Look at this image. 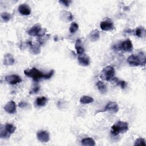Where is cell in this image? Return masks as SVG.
Wrapping results in <instances>:
<instances>
[{
	"instance_id": "27",
	"label": "cell",
	"mask_w": 146,
	"mask_h": 146,
	"mask_svg": "<svg viewBox=\"0 0 146 146\" xmlns=\"http://www.w3.org/2000/svg\"><path fill=\"white\" fill-rule=\"evenodd\" d=\"M134 145H146L145 140L141 137L137 139L135 141Z\"/></svg>"
},
{
	"instance_id": "4",
	"label": "cell",
	"mask_w": 146,
	"mask_h": 146,
	"mask_svg": "<svg viewBox=\"0 0 146 146\" xmlns=\"http://www.w3.org/2000/svg\"><path fill=\"white\" fill-rule=\"evenodd\" d=\"M115 75V69L113 67L108 66L103 68L101 71L100 77V78L106 81L111 80Z\"/></svg>"
},
{
	"instance_id": "5",
	"label": "cell",
	"mask_w": 146,
	"mask_h": 146,
	"mask_svg": "<svg viewBox=\"0 0 146 146\" xmlns=\"http://www.w3.org/2000/svg\"><path fill=\"white\" fill-rule=\"evenodd\" d=\"M27 33L31 36H39L42 37L45 35V29H42L40 25L36 24L31 27L28 31Z\"/></svg>"
},
{
	"instance_id": "24",
	"label": "cell",
	"mask_w": 146,
	"mask_h": 146,
	"mask_svg": "<svg viewBox=\"0 0 146 146\" xmlns=\"http://www.w3.org/2000/svg\"><path fill=\"white\" fill-rule=\"evenodd\" d=\"M79 29V25H78V23H76L75 22H73L71 23L70 26V32L72 34L75 33Z\"/></svg>"
},
{
	"instance_id": "31",
	"label": "cell",
	"mask_w": 146,
	"mask_h": 146,
	"mask_svg": "<svg viewBox=\"0 0 146 146\" xmlns=\"http://www.w3.org/2000/svg\"><path fill=\"white\" fill-rule=\"evenodd\" d=\"M27 105V103H26L25 102H21V103H19V105H18V106H19V107H21V108H24V107H26Z\"/></svg>"
},
{
	"instance_id": "21",
	"label": "cell",
	"mask_w": 146,
	"mask_h": 146,
	"mask_svg": "<svg viewBox=\"0 0 146 146\" xmlns=\"http://www.w3.org/2000/svg\"><path fill=\"white\" fill-rule=\"evenodd\" d=\"M29 44L30 47V50L31 51V52L34 54H38L40 53V46L37 44H32L30 42H29Z\"/></svg>"
},
{
	"instance_id": "11",
	"label": "cell",
	"mask_w": 146,
	"mask_h": 146,
	"mask_svg": "<svg viewBox=\"0 0 146 146\" xmlns=\"http://www.w3.org/2000/svg\"><path fill=\"white\" fill-rule=\"evenodd\" d=\"M78 60L79 63L82 66H87L90 63V57L84 53L78 55Z\"/></svg>"
},
{
	"instance_id": "16",
	"label": "cell",
	"mask_w": 146,
	"mask_h": 146,
	"mask_svg": "<svg viewBox=\"0 0 146 146\" xmlns=\"http://www.w3.org/2000/svg\"><path fill=\"white\" fill-rule=\"evenodd\" d=\"M100 38V33L99 31L97 29L94 30L90 32L89 34V38L92 42L97 41Z\"/></svg>"
},
{
	"instance_id": "14",
	"label": "cell",
	"mask_w": 146,
	"mask_h": 146,
	"mask_svg": "<svg viewBox=\"0 0 146 146\" xmlns=\"http://www.w3.org/2000/svg\"><path fill=\"white\" fill-rule=\"evenodd\" d=\"M75 48L76 50V52L78 54L80 55L84 53L85 50L82 45V42L80 39H77L75 44Z\"/></svg>"
},
{
	"instance_id": "26",
	"label": "cell",
	"mask_w": 146,
	"mask_h": 146,
	"mask_svg": "<svg viewBox=\"0 0 146 146\" xmlns=\"http://www.w3.org/2000/svg\"><path fill=\"white\" fill-rule=\"evenodd\" d=\"M1 17L2 19V20L6 22H8L10 20L11 16L10 13H7V12H3L1 14Z\"/></svg>"
},
{
	"instance_id": "9",
	"label": "cell",
	"mask_w": 146,
	"mask_h": 146,
	"mask_svg": "<svg viewBox=\"0 0 146 146\" xmlns=\"http://www.w3.org/2000/svg\"><path fill=\"white\" fill-rule=\"evenodd\" d=\"M37 139L42 143H47L50 140L49 133L46 131H39L36 134Z\"/></svg>"
},
{
	"instance_id": "10",
	"label": "cell",
	"mask_w": 146,
	"mask_h": 146,
	"mask_svg": "<svg viewBox=\"0 0 146 146\" xmlns=\"http://www.w3.org/2000/svg\"><path fill=\"white\" fill-rule=\"evenodd\" d=\"M4 110L9 113L14 114L16 112V104L13 100H10L7 103L4 107Z\"/></svg>"
},
{
	"instance_id": "15",
	"label": "cell",
	"mask_w": 146,
	"mask_h": 146,
	"mask_svg": "<svg viewBox=\"0 0 146 146\" xmlns=\"http://www.w3.org/2000/svg\"><path fill=\"white\" fill-rule=\"evenodd\" d=\"M15 62L14 58L10 54H6L4 55L3 58V64L5 65H12Z\"/></svg>"
},
{
	"instance_id": "20",
	"label": "cell",
	"mask_w": 146,
	"mask_h": 146,
	"mask_svg": "<svg viewBox=\"0 0 146 146\" xmlns=\"http://www.w3.org/2000/svg\"><path fill=\"white\" fill-rule=\"evenodd\" d=\"M93 102H94V99L92 97L87 96V95H84L82 97H81L80 99V102L83 104L91 103Z\"/></svg>"
},
{
	"instance_id": "2",
	"label": "cell",
	"mask_w": 146,
	"mask_h": 146,
	"mask_svg": "<svg viewBox=\"0 0 146 146\" xmlns=\"http://www.w3.org/2000/svg\"><path fill=\"white\" fill-rule=\"evenodd\" d=\"M128 130V123L125 121H119L111 127V133L113 135H117L119 133H125Z\"/></svg>"
},
{
	"instance_id": "3",
	"label": "cell",
	"mask_w": 146,
	"mask_h": 146,
	"mask_svg": "<svg viewBox=\"0 0 146 146\" xmlns=\"http://www.w3.org/2000/svg\"><path fill=\"white\" fill-rule=\"evenodd\" d=\"M24 74L26 76L30 77L35 82L39 81L41 79L44 78L45 74L40 71L37 68L33 67L31 69H26L24 70Z\"/></svg>"
},
{
	"instance_id": "8",
	"label": "cell",
	"mask_w": 146,
	"mask_h": 146,
	"mask_svg": "<svg viewBox=\"0 0 146 146\" xmlns=\"http://www.w3.org/2000/svg\"><path fill=\"white\" fill-rule=\"evenodd\" d=\"M119 110V108L117 103L114 102H110L107 104L103 111H110L113 113H116L118 112Z\"/></svg>"
},
{
	"instance_id": "1",
	"label": "cell",
	"mask_w": 146,
	"mask_h": 146,
	"mask_svg": "<svg viewBox=\"0 0 146 146\" xmlns=\"http://www.w3.org/2000/svg\"><path fill=\"white\" fill-rule=\"evenodd\" d=\"M128 63L133 67L144 66L145 64V56L144 54L140 52L137 55H131L127 58Z\"/></svg>"
},
{
	"instance_id": "23",
	"label": "cell",
	"mask_w": 146,
	"mask_h": 146,
	"mask_svg": "<svg viewBox=\"0 0 146 146\" xmlns=\"http://www.w3.org/2000/svg\"><path fill=\"white\" fill-rule=\"evenodd\" d=\"M10 134H9L5 129V127L1 125L0 131V137L1 139H7L10 137Z\"/></svg>"
},
{
	"instance_id": "19",
	"label": "cell",
	"mask_w": 146,
	"mask_h": 146,
	"mask_svg": "<svg viewBox=\"0 0 146 146\" xmlns=\"http://www.w3.org/2000/svg\"><path fill=\"white\" fill-rule=\"evenodd\" d=\"M47 102V98L44 96L38 97L35 100V104L38 107H43L44 106Z\"/></svg>"
},
{
	"instance_id": "25",
	"label": "cell",
	"mask_w": 146,
	"mask_h": 146,
	"mask_svg": "<svg viewBox=\"0 0 146 146\" xmlns=\"http://www.w3.org/2000/svg\"><path fill=\"white\" fill-rule=\"evenodd\" d=\"M135 34L138 37H142L145 34V29L143 27H138L135 30Z\"/></svg>"
},
{
	"instance_id": "30",
	"label": "cell",
	"mask_w": 146,
	"mask_h": 146,
	"mask_svg": "<svg viewBox=\"0 0 146 146\" xmlns=\"http://www.w3.org/2000/svg\"><path fill=\"white\" fill-rule=\"evenodd\" d=\"M59 3H61L62 5H64L65 6H69L70 3L72 2L71 1H68V0H62V1H59Z\"/></svg>"
},
{
	"instance_id": "6",
	"label": "cell",
	"mask_w": 146,
	"mask_h": 146,
	"mask_svg": "<svg viewBox=\"0 0 146 146\" xmlns=\"http://www.w3.org/2000/svg\"><path fill=\"white\" fill-rule=\"evenodd\" d=\"M5 80L7 83L11 85H14L22 82V79L20 78L19 76L17 75H11L6 76L5 77Z\"/></svg>"
},
{
	"instance_id": "28",
	"label": "cell",
	"mask_w": 146,
	"mask_h": 146,
	"mask_svg": "<svg viewBox=\"0 0 146 146\" xmlns=\"http://www.w3.org/2000/svg\"><path fill=\"white\" fill-rule=\"evenodd\" d=\"M54 70H51L50 71H49L48 72H47L46 74H45L44 75V79H48L50 78H51L52 77V76L54 74Z\"/></svg>"
},
{
	"instance_id": "12",
	"label": "cell",
	"mask_w": 146,
	"mask_h": 146,
	"mask_svg": "<svg viewBox=\"0 0 146 146\" xmlns=\"http://www.w3.org/2000/svg\"><path fill=\"white\" fill-rule=\"evenodd\" d=\"M19 13L23 15H29L31 13V9L30 6L25 3L21 4L18 8Z\"/></svg>"
},
{
	"instance_id": "18",
	"label": "cell",
	"mask_w": 146,
	"mask_h": 146,
	"mask_svg": "<svg viewBox=\"0 0 146 146\" xmlns=\"http://www.w3.org/2000/svg\"><path fill=\"white\" fill-rule=\"evenodd\" d=\"M81 143L84 146H94L95 145V142L92 138L86 137L82 140Z\"/></svg>"
},
{
	"instance_id": "22",
	"label": "cell",
	"mask_w": 146,
	"mask_h": 146,
	"mask_svg": "<svg viewBox=\"0 0 146 146\" xmlns=\"http://www.w3.org/2000/svg\"><path fill=\"white\" fill-rule=\"evenodd\" d=\"M4 127L5 130L10 135L14 133L16 130V127L10 123H7L5 125H4Z\"/></svg>"
},
{
	"instance_id": "17",
	"label": "cell",
	"mask_w": 146,
	"mask_h": 146,
	"mask_svg": "<svg viewBox=\"0 0 146 146\" xmlns=\"http://www.w3.org/2000/svg\"><path fill=\"white\" fill-rule=\"evenodd\" d=\"M96 86L98 87V90L100 91L101 94H106L107 91V87L106 84L102 81H98L96 83Z\"/></svg>"
},
{
	"instance_id": "29",
	"label": "cell",
	"mask_w": 146,
	"mask_h": 146,
	"mask_svg": "<svg viewBox=\"0 0 146 146\" xmlns=\"http://www.w3.org/2000/svg\"><path fill=\"white\" fill-rule=\"evenodd\" d=\"M39 90H40L39 86H34V87L32 88L31 90H30V91L29 93H30V94H36V93H38V92H39Z\"/></svg>"
},
{
	"instance_id": "13",
	"label": "cell",
	"mask_w": 146,
	"mask_h": 146,
	"mask_svg": "<svg viewBox=\"0 0 146 146\" xmlns=\"http://www.w3.org/2000/svg\"><path fill=\"white\" fill-rule=\"evenodd\" d=\"M100 27L103 31H110L113 30L114 28L113 23L110 21H104L101 22Z\"/></svg>"
},
{
	"instance_id": "7",
	"label": "cell",
	"mask_w": 146,
	"mask_h": 146,
	"mask_svg": "<svg viewBox=\"0 0 146 146\" xmlns=\"http://www.w3.org/2000/svg\"><path fill=\"white\" fill-rule=\"evenodd\" d=\"M120 47L125 52H131L133 50V44L131 40L127 39L121 43Z\"/></svg>"
}]
</instances>
